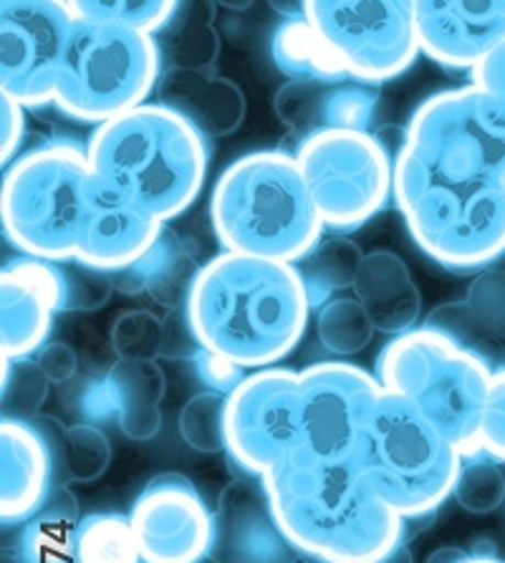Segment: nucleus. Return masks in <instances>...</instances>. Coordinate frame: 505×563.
Masks as SVG:
<instances>
[{"label": "nucleus", "mask_w": 505, "mask_h": 563, "mask_svg": "<svg viewBox=\"0 0 505 563\" xmlns=\"http://www.w3.org/2000/svg\"><path fill=\"white\" fill-rule=\"evenodd\" d=\"M226 450L259 481L304 450L301 372L276 364L245 374L226 399Z\"/></svg>", "instance_id": "12"}, {"label": "nucleus", "mask_w": 505, "mask_h": 563, "mask_svg": "<svg viewBox=\"0 0 505 563\" xmlns=\"http://www.w3.org/2000/svg\"><path fill=\"white\" fill-rule=\"evenodd\" d=\"M493 366L432 323L392 336L376 356L382 387L409 399L465 457L481 455V424Z\"/></svg>", "instance_id": "6"}, {"label": "nucleus", "mask_w": 505, "mask_h": 563, "mask_svg": "<svg viewBox=\"0 0 505 563\" xmlns=\"http://www.w3.org/2000/svg\"><path fill=\"white\" fill-rule=\"evenodd\" d=\"M362 263V251H359L354 243L344 241V238L321 241L301 263H296L306 280L314 309H321L323 303H329V296L337 291V288L354 286Z\"/></svg>", "instance_id": "27"}, {"label": "nucleus", "mask_w": 505, "mask_h": 563, "mask_svg": "<svg viewBox=\"0 0 505 563\" xmlns=\"http://www.w3.org/2000/svg\"><path fill=\"white\" fill-rule=\"evenodd\" d=\"M36 364L41 366V372L46 374L48 382H66L72 379V374L76 369V354L72 346L54 341V344H44L39 349Z\"/></svg>", "instance_id": "39"}, {"label": "nucleus", "mask_w": 505, "mask_h": 563, "mask_svg": "<svg viewBox=\"0 0 505 563\" xmlns=\"http://www.w3.org/2000/svg\"><path fill=\"white\" fill-rule=\"evenodd\" d=\"M294 155L333 233L366 225L395 200V155L380 134L321 130L298 140Z\"/></svg>", "instance_id": "10"}, {"label": "nucleus", "mask_w": 505, "mask_h": 563, "mask_svg": "<svg viewBox=\"0 0 505 563\" xmlns=\"http://www.w3.org/2000/svg\"><path fill=\"white\" fill-rule=\"evenodd\" d=\"M498 465L485 455L465 457L452 498L470 514H491L505 500V475Z\"/></svg>", "instance_id": "31"}, {"label": "nucleus", "mask_w": 505, "mask_h": 563, "mask_svg": "<svg viewBox=\"0 0 505 563\" xmlns=\"http://www.w3.org/2000/svg\"><path fill=\"white\" fill-rule=\"evenodd\" d=\"M76 19L122 23L157 33L169 21L177 0H68Z\"/></svg>", "instance_id": "30"}, {"label": "nucleus", "mask_w": 505, "mask_h": 563, "mask_svg": "<svg viewBox=\"0 0 505 563\" xmlns=\"http://www.w3.org/2000/svg\"><path fill=\"white\" fill-rule=\"evenodd\" d=\"M255 3V0H216V5L222 8V11L230 13H243Z\"/></svg>", "instance_id": "42"}, {"label": "nucleus", "mask_w": 505, "mask_h": 563, "mask_svg": "<svg viewBox=\"0 0 505 563\" xmlns=\"http://www.w3.org/2000/svg\"><path fill=\"white\" fill-rule=\"evenodd\" d=\"M473 117L487 169L505 177V91L473 87Z\"/></svg>", "instance_id": "33"}, {"label": "nucleus", "mask_w": 505, "mask_h": 563, "mask_svg": "<svg viewBox=\"0 0 505 563\" xmlns=\"http://www.w3.org/2000/svg\"><path fill=\"white\" fill-rule=\"evenodd\" d=\"M76 526L66 510H46L29 520L21 533V563H74Z\"/></svg>", "instance_id": "28"}, {"label": "nucleus", "mask_w": 505, "mask_h": 563, "mask_svg": "<svg viewBox=\"0 0 505 563\" xmlns=\"http://www.w3.org/2000/svg\"><path fill=\"white\" fill-rule=\"evenodd\" d=\"M74 21L68 0H0V93L25 109L54 104Z\"/></svg>", "instance_id": "13"}, {"label": "nucleus", "mask_w": 505, "mask_h": 563, "mask_svg": "<svg viewBox=\"0 0 505 563\" xmlns=\"http://www.w3.org/2000/svg\"><path fill=\"white\" fill-rule=\"evenodd\" d=\"M380 91L374 84L341 81H286L273 97L276 117L304 136L321 130L372 132Z\"/></svg>", "instance_id": "19"}, {"label": "nucleus", "mask_w": 505, "mask_h": 563, "mask_svg": "<svg viewBox=\"0 0 505 563\" xmlns=\"http://www.w3.org/2000/svg\"><path fill=\"white\" fill-rule=\"evenodd\" d=\"M354 291L370 313L374 329L392 336L415 329L419 294L407 266L397 255L387 251L364 255L354 280Z\"/></svg>", "instance_id": "23"}, {"label": "nucleus", "mask_w": 505, "mask_h": 563, "mask_svg": "<svg viewBox=\"0 0 505 563\" xmlns=\"http://www.w3.org/2000/svg\"><path fill=\"white\" fill-rule=\"evenodd\" d=\"M311 309L296 263L230 251L202 263L185 301L198 344L248 372L284 362L301 344Z\"/></svg>", "instance_id": "1"}, {"label": "nucleus", "mask_w": 505, "mask_h": 563, "mask_svg": "<svg viewBox=\"0 0 505 563\" xmlns=\"http://www.w3.org/2000/svg\"><path fill=\"white\" fill-rule=\"evenodd\" d=\"M395 205L427 258L442 268L483 271L505 255V177L427 155L395 152Z\"/></svg>", "instance_id": "3"}, {"label": "nucleus", "mask_w": 505, "mask_h": 563, "mask_svg": "<svg viewBox=\"0 0 505 563\" xmlns=\"http://www.w3.org/2000/svg\"><path fill=\"white\" fill-rule=\"evenodd\" d=\"M468 553L455 549V545H444V549H438L432 553L430 559H427V563H460L465 561Z\"/></svg>", "instance_id": "41"}, {"label": "nucleus", "mask_w": 505, "mask_h": 563, "mask_svg": "<svg viewBox=\"0 0 505 563\" xmlns=\"http://www.w3.org/2000/svg\"><path fill=\"white\" fill-rule=\"evenodd\" d=\"M162 62L154 33L76 19L56 76L54 104L76 122L99 126L147 104L165 71Z\"/></svg>", "instance_id": "9"}, {"label": "nucleus", "mask_w": 505, "mask_h": 563, "mask_svg": "<svg viewBox=\"0 0 505 563\" xmlns=\"http://www.w3.org/2000/svg\"><path fill=\"white\" fill-rule=\"evenodd\" d=\"M380 563H415V561H413V553H409V549H407V545H405V543H402V545H397V549H395V551H392V553H389V556H387V559H382Z\"/></svg>", "instance_id": "43"}, {"label": "nucleus", "mask_w": 505, "mask_h": 563, "mask_svg": "<svg viewBox=\"0 0 505 563\" xmlns=\"http://www.w3.org/2000/svg\"><path fill=\"white\" fill-rule=\"evenodd\" d=\"M165 225L144 205L111 187L91 169L74 261L107 276L127 271L160 243Z\"/></svg>", "instance_id": "16"}, {"label": "nucleus", "mask_w": 505, "mask_h": 563, "mask_svg": "<svg viewBox=\"0 0 505 563\" xmlns=\"http://www.w3.org/2000/svg\"><path fill=\"white\" fill-rule=\"evenodd\" d=\"M294 553L271 516L263 488L233 485L222 493L212 556L222 563H294Z\"/></svg>", "instance_id": "22"}, {"label": "nucleus", "mask_w": 505, "mask_h": 563, "mask_svg": "<svg viewBox=\"0 0 505 563\" xmlns=\"http://www.w3.org/2000/svg\"><path fill=\"white\" fill-rule=\"evenodd\" d=\"M460 563H505V561H501L498 556H491V553H475V556H468Z\"/></svg>", "instance_id": "44"}, {"label": "nucleus", "mask_w": 505, "mask_h": 563, "mask_svg": "<svg viewBox=\"0 0 505 563\" xmlns=\"http://www.w3.org/2000/svg\"><path fill=\"white\" fill-rule=\"evenodd\" d=\"M48 440L36 424L3 417L0 424V518L6 526L23 523L46 506L51 493Z\"/></svg>", "instance_id": "20"}, {"label": "nucleus", "mask_w": 505, "mask_h": 563, "mask_svg": "<svg viewBox=\"0 0 505 563\" xmlns=\"http://www.w3.org/2000/svg\"><path fill=\"white\" fill-rule=\"evenodd\" d=\"M0 119H3V165L8 167L19 157V147L25 136V107L0 93Z\"/></svg>", "instance_id": "37"}, {"label": "nucleus", "mask_w": 505, "mask_h": 563, "mask_svg": "<svg viewBox=\"0 0 505 563\" xmlns=\"http://www.w3.org/2000/svg\"><path fill=\"white\" fill-rule=\"evenodd\" d=\"M130 520L144 563H202L216 549V514L183 475L152 477Z\"/></svg>", "instance_id": "15"}, {"label": "nucleus", "mask_w": 505, "mask_h": 563, "mask_svg": "<svg viewBox=\"0 0 505 563\" xmlns=\"http://www.w3.org/2000/svg\"><path fill=\"white\" fill-rule=\"evenodd\" d=\"M66 309V273L44 258L8 261L0 271V344L3 362L25 360L48 344L56 313Z\"/></svg>", "instance_id": "17"}, {"label": "nucleus", "mask_w": 505, "mask_h": 563, "mask_svg": "<svg viewBox=\"0 0 505 563\" xmlns=\"http://www.w3.org/2000/svg\"><path fill=\"white\" fill-rule=\"evenodd\" d=\"M216 0H177L173 15L154 33L169 66L212 71L220 54Z\"/></svg>", "instance_id": "24"}, {"label": "nucleus", "mask_w": 505, "mask_h": 563, "mask_svg": "<svg viewBox=\"0 0 505 563\" xmlns=\"http://www.w3.org/2000/svg\"><path fill=\"white\" fill-rule=\"evenodd\" d=\"M210 223L222 251L301 263L323 241L294 152H248L222 169L210 195Z\"/></svg>", "instance_id": "5"}, {"label": "nucleus", "mask_w": 505, "mask_h": 563, "mask_svg": "<svg viewBox=\"0 0 505 563\" xmlns=\"http://www.w3.org/2000/svg\"><path fill=\"white\" fill-rule=\"evenodd\" d=\"M271 5V11H276L281 19H304V5L306 0H265Z\"/></svg>", "instance_id": "40"}, {"label": "nucleus", "mask_w": 505, "mask_h": 563, "mask_svg": "<svg viewBox=\"0 0 505 563\" xmlns=\"http://www.w3.org/2000/svg\"><path fill=\"white\" fill-rule=\"evenodd\" d=\"M304 19L356 81L397 79L422 54L415 0H306Z\"/></svg>", "instance_id": "11"}, {"label": "nucleus", "mask_w": 505, "mask_h": 563, "mask_svg": "<svg viewBox=\"0 0 505 563\" xmlns=\"http://www.w3.org/2000/svg\"><path fill=\"white\" fill-rule=\"evenodd\" d=\"M481 455L505 463V366L493 372L481 424Z\"/></svg>", "instance_id": "35"}, {"label": "nucleus", "mask_w": 505, "mask_h": 563, "mask_svg": "<svg viewBox=\"0 0 505 563\" xmlns=\"http://www.w3.org/2000/svg\"><path fill=\"white\" fill-rule=\"evenodd\" d=\"M193 362H195V372H198V377L205 387L226 397L245 379L248 374V369H243L241 364H235L233 360H228V356L216 354L202 346L198 349V354L193 356Z\"/></svg>", "instance_id": "36"}, {"label": "nucleus", "mask_w": 505, "mask_h": 563, "mask_svg": "<svg viewBox=\"0 0 505 563\" xmlns=\"http://www.w3.org/2000/svg\"><path fill=\"white\" fill-rule=\"evenodd\" d=\"M354 463L402 518L415 520L452 498L465 455L409 399L382 389Z\"/></svg>", "instance_id": "7"}, {"label": "nucleus", "mask_w": 505, "mask_h": 563, "mask_svg": "<svg viewBox=\"0 0 505 563\" xmlns=\"http://www.w3.org/2000/svg\"><path fill=\"white\" fill-rule=\"evenodd\" d=\"M154 101L190 122L208 142L241 130L248 112L245 93L235 81L183 66L162 71Z\"/></svg>", "instance_id": "21"}, {"label": "nucleus", "mask_w": 505, "mask_h": 563, "mask_svg": "<svg viewBox=\"0 0 505 563\" xmlns=\"http://www.w3.org/2000/svg\"><path fill=\"white\" fill-rule=\"evenodd\" d=\"M226 395L205 391L193 397L179 415V432L187 445L198 450H226Z\"/></svg>", "instance_id": "32"}, {"label": "nucleus", "mask_w": 505, "mask_h": 563, "mask_svg": "<svg viewBox=\"0 0 505 563\" xmlns=\"http://www.w3.org/2000/svg\"><path fill=\"white\" fill-rule=\"evenodd\" d=\"M316 329L321 344L333 354L362 352L374 334V323L359 298H333L323 303Z\"/></svg>", "instance_id": "29"}, {"label": "nucleus", "mask_w": 505, "mask_h": 563, "mask_svg": "<svg viewBox=\"0 0 505 563\" xmlns=\"http://www.w3.org/2000/svg\"><path fill=\"white\" fill-rule=\"evenodd\" d=\"M89 177L87 147L68 140L41 142L15 157L0 185L8 243L31 258L74 261Z\"/></svg>", "instance_id": "8"}, {"label": "nucleus", "mask_w": 505, "mask_h": 563, "mask_svg": "<svg viewBox=\"0 0 505 563\" xmlns=\"http://www.w3.org/2000/svg\"><path fill=\"white\" fill-rule=\"evenodd\" d=\"M382 389L374 372L347 360L316 362L301 369L304 450L323 460L354 457Z\"/></svg>", "instance_id": "14"}, {"label": "nucleus", "mask_w": 505, "mask_h": 563, "mask_svg": "<svg viewBox=\"0 0 505 563\" xmlns=\"http://www.w3.org/2000/svg\"><path fill=\"white\" fill-rule=\"evenodd\" d=\"M74 563H144L130 516L91 514L79 518Z\"/></svg>", "instance_id": "26"}, {"label": "nucleus", "mask_w": 505, "mask_h": 563, "mask_svg": "<svg viewBox=\"0 0 505 563\" xmlns=\"http://www.w3.org/2000/svg\"><path fill=\"white\" fill-rule=\"evenodd\" d=\"M261 488L271 516L311 563H380L402 545L405 518L376 493L354 457L323 460L298 450Z\"/></svg>", "instance_id": "2"}, {"label": "nucleus", "mask_w": 505, "mask_h": 563, "mask_svg": "<svg viewBox=\"0 0 505 563\" xmlns=\"http://www.w3.org/2000/svg\"><path fill=\"white\" fill-rule=\"evenodd\" d=\"M271 58L288 81L352 79L306 19H286L273 29Z\"/></svg>", "instance_id": "25"}, {"label": "nucleus", "mask_w": 505, "mask_h": 563, "mask_svg": "<svg viewBox=\"0 0 505 563\" xmlns=\"http://www.w3.org/2000/svg\"><path fill=\"white\" fill-rule=\"evenodd\" d=\"M419 48L450 71H473L505 38V0H415Z\"/></svg>", "instance_id": "18"}, {"label": "nucleus", "mask_w": 505, "mask_h": 563, "mask_svg": "<svg viewBox=\"0 0 505 563\" xmlns=\"http://www.w3.org/2000/svg\"><path fill=\"white\" fill-rule=\"evenodd\" d=\"M111 346L122 360H152L162 354V321L150 311H127L114 323Z\"/></svg>", "instance_id": "34"}, {"label": "nucleus", "mask_w": 505, "mask_h": 563, "mask_svg": "<svg viewBox=\"0 0 505 563\" xmlns=\"http://www.w3.org/2000/svg\"><path fill=\"white\" fill-rule=\"evenodd\" d=\"M84 147L94 175L144 205L162 223L183 216L208 180V140L157 101L94 126Z\"/></svg>", "instance_id": "4"}, {"label": "nucleus", "mask_w": 505, "mask_h": 563, "mask_svg": "<svg viewBox=\"0 0 505 563\" xmlns=\"http://www.w3.org/2000/svg\"><path fill=\"white\" fill-rule=\"evenodd\" d=\"M470 87L483 91H505V38L470 71Z\"/></svg>", "instance_id": "38"}]
</instances>
